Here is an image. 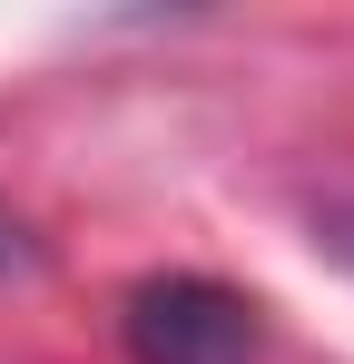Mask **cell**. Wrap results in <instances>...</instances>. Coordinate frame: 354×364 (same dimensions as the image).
Instances as JSON below:
<instances>
[{"label":"cell","instance_id":"obj_1","mask_svg":"<svg viewBox=\"0 0 354 364\" xmlns=\"http://www.w3.org/2000/svg\"><path fill=\"white\" fill-rule=\"evenodd\" d=\"M128 364H266V315L217 276H148L118 305Z\"/></svg>","mask_w":354,"mask_h":364}]
</instances>
